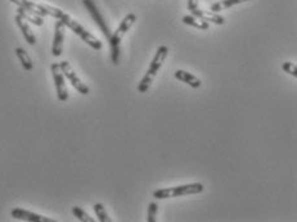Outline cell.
Wrapping results in <instances>:
<instances>
[{
    "mask_svg": "<svg viewBox=\"0 0 297 222\" xmlns=\"http://www.w3.org/2000/svg\"><path fill=\"white\" fill-rule=\"evenodd\" d=\"M136 21V14L135 13H129L126 15L125 18L121 21L120 26L117 27V30L114 32H112L111 37L108 39V42H110V50H111V60L114 64L120 63V53H121V41H122V37L125 36V33L132 28V24Z\"/></svg>",
    "mask_w": 297,
    "mask_h": 222,
    "instance_id": "obj_1",
    "label": "cell"
},
{
    "mask_svg": "<svg viewBox=\"0 0 297 222\" xmlns=\"http://www.w3.org/2000/svg\"><path fill=\"white\" fill-rule=\"evenodd\" d=\"M168 54V48L166 45H161L158 49H157L156 54H154V57H153L152 62H150V68L147 69V72H146L144 77L142 78L140 82H139L138 85L139 93L140 94L147 93L148 89H150V85H152L153 80L156 78L157 73H158V71L161 69L164 62H165Z\"/></svg>",
    "mask_w": 297,
    "mask_h": 222,
    "instance_id": "obj_2",
    "label": "cell"
},
{
    "mask_svg": "<svg viewBox=\"0 0 297 222\" xmlns=\"http://www.w3.org/2000/svg\"><path fill=\"white\" fill-rule=\"evenodd\" d=\"M204 190V186L200 183L186 184L182 186H174V188H166V189H158L153 193V197L156 199H168L183 197L188 194H198Z\"/></svg>",
    "mask_w": 297,
    "mask_h": 222,
    "instance_id": "obj_3",
    "label": "cell"
},
{
    "mask_svg": "<svg viewBox=\"0 0 297 222\" xmlns=\"http://www.w3.org/2000/svg\"><path fill=\"white\" fill-rule=\"evenodd\" d=\"M60 21L64 23V26H66V27H68L70 30L74 31V32H75L78 37H81V39L84 40V42H86L90 48H93L94 50H100V49H102V46H103L102 41H100L99 39H96L94 35H92L89 31L85 30V28L82 27V26H81L78 21L72 19L68 14H66V13H64L62 18H60Z\"/></svg>",
    "mask_w": 297,
    "mask_h": 222,
    "instance_id": "obj_4",
    "label": "cell"
},
{
    "mask_svg": "<svg viewBox=\"0 0 297 222\" xmlns=\"http://www.w3.org/2000/svg\"><path fill=\"white\" fill-rule=\"evenodd\" d=\"M60 69H62L63 76H64V77H66L67 80L71 82L72 86L75 87L78 93L82 94V95H88V94L90 93V89L88 87V85H85L84 82L81 81V78L78 77V73L75 72V69L72 68V66L68 63V62H67V60H63V62H60Z\"/></svg>",
    "mask_w": 297,
    "mask_h": 222,
    "instance_id": "obj_5",
    "label": "cell"
},
{
    "mask_svg": "<svg viewBox=\"0 0 297 222\" xmlns=\"http://www.w3.org/2000/svg\"><path fill=\"white\" fill-rule=\"evenodd\" d=\"M52 75H53L54 84H56V90H57V96L60 102H66L68 99V90H67L64 76L62 73L60 63H52L50 66Z\"/></svg>",
    "mask_w": 297,
    "mask_h": 222,
    "instance_id": "obj_6",
    "label": "cell"
},
{
    "mask_svg": "<svg viewBox=\"0 0 297 222\" xmlns=\"http://www.w3.org/2000/svg\"><path fill=\"white\" fill-rule=\"evenodd\" d=\"M82 4H84L85 8L88 9L89 14L92 15V18H93L94 21H96V23L98 24V27L100 28V31L104 33L106 39H110L112 35V31L111 28H110V26L107 24V22L104 21V18H103V15L100 14V12L98 10V8H96V3H94L93 0H82Z\"/></svg>",
    "mask_w": 297,
    "mask_h": 222,
    "instance_id": "obj_7",
    "label": "cell"
},
{
    "mask_svg": "<svg viewBox=\"0 0 297 222\" xmlns=\"http://www.w3.org/2000/svg\"><path fill=\"white\" fill-rule=\"evenodd\" d=\"M64 32H66V26L60 19H58L56 22V26H54V40L53 46H52V53H53L54 57H60V54H62Z\"/></svg>",
    "mask_w": 297,
    "mask_h": 222,
    "instance_id": "obj_8",
    "label": "cell"
},
{
    "mask_svg": "<svg viewBox=\"0 0 297 222\" xmlns=\"http://www.w3.org/2000/svg\"><path fill=\"white\" fill-rule=\"evenodd\" d=\"M12 217L16 220H22V221L30 222H56L53 219L42 216V215L30 212V211L22 210V208H14L12 211Z\"/></svg>",
    "mask_w": 297,
    "mask_h": 222,
    "instance_id": "obj_9",
    "label": "cell"
},
{
    "mask_svg": "<svg viewBox=\"0 0 297 222\" xmlns=\"http://www.w3.org/2000/svg\"><path fill=\"white\" fill-rule=\"evenodd\" d=\"M14 21L16 23H17V26L20 27V30H21L22 35H24V40H26L30 45H35L36 44V37L35 35H34L32 30H31V27L28 26V23H27L26 19H24L20 14H16L14 17Z\"/></svg>",
    "mask_w": 297,
    "mask_h": 222,
    "instance_id": "obj_10",
    "label": "cell"
},
{
    "mask_svg": "<svg viewBox=\"0 0 297 222\" xmlns=\"http://www.w3.org/2000/svg\"><path fill=\"white\" fill-rule=\"evenodd\" d=\"M175 78L179 80V81L184 82V84L189 85V86L193 87V89H198V87H201L202 85V81L197 76L186 72L184 69H176V71H175Z\"/></svg>",
    "mask_w": 297,
    "mask_h": 222,
    "instance_id": "obj_11",
    "label": "cell"
},
{
    "mask_svg": "<svg viewBox=\"0 0 297 222\" xmlns=\"http://www.w3.org/2000/svg\"><path fill=\"white\" fill-rule=\"evenodd\" d=\"M9 1H12V3L16 4V5L24 8V9L30 10V12H34L36 13V14L42 15V17L46 15L45 4L34 3V1H31V0H9Z\"/></svg>",
    "mask_w": 297,
    "mask_h": 222,
    "instance_id": "obj_12",
    "label": "cell"
},
{
    "mask_svg": "<svg viewBox=\"0 0 297 222\" xmlns=\"http://www.w3.org/2000/svg\"><path fill=\"white\" fill-rule=\"evenodd\" d=\"M192 12L193 15H196V17H198V18L204 19V21L206 22H212V23L215 24H224L225 23V18L224 17H222L220 14H218V13L215 12H206V10H202V9H193L190 10Z\"/></svg>",
    "mask_w": 297,
    "mask_h": 222,
    "instance_id": "obj_13",
    "label": "cell"
},
{
    "mask_svg": "<svg viewBox=\"0 0 297 222\" xmlns=\"http://www.w3.org/2000/svg\"><path fill=\"white\" fill-rule=\"evenodd\" d=\"M17 14L21 15L22 18L26 19L27 22H32V23L36 24V26H42V23H44L42 15L36 14V13L34 12H30V10L21 8V6H18L17 8Z\"/></svg>",
    "mask_w": 297,
    "mask_h": 222,
    "instance_id": "obj_14",
    "label": "cell"
},
{
    "mask_svg": "<svg viewBox=\"0 0 297 222\" xmlns=\"http://www.w3.org/2000/svg\"><path fill=\"white\" fill-rule=\"evenodd\" d=\"M182 22L188 24V26H193V27L196 28H200V30H208V27H210V23H208V22L198 18L196 15H184Z\"/></svg>",
    "mask_w": 297,
    "mask_h": 222,
    "instance_id": "obj_15",
    "label": "cell"
},
{
    "mask_svg": "<svg viewBox=\"0 0 297 222\" xmlns=\"http://www.w3.org/2000/svg\"><path fill=\"white\" fill-rule=\"evenodd\" d=\"M246 1H250V0H222V1H218V3H214L211 5V12H222V10L228 9V8H232L234 5H238V4L246 3Z\"/></svg>",
    "mask_w": 297,
    "mask_h": 222,
    "instance_id": "obj_16",
    "label": "cell"
},
{
    "mask_svg": "<svg viewBox=\"0 0 297 222\" xmlns=\"http://www.w3.org/2000/svg\"><path fill=\"white\" fill-rule=\"evenodd\" d=\"M16 55L18 57L20 62H21L22 67H24L26 71H31L34 68V63L32 59L30 58V55L27 54V51L22 48H17L16 49Z\"/></svg>",
    "mask_w": 297,
    "mask_h": 222,
    "instance_id": "obj_17",
    "label": "cell"
},
{
    "mask_svg": "<svg viewBox=\"0 0 297 222\" xmlns=\"http://www.w3.org/2000/svg\"><path fill=\"white\" fill-rule=\"evenodd\" d=\"M94 212H96V217L100 222H111V217L108 216L107 211H106L104 206L102 203L94 204Z\"/></svg>",
    "mask_w": 297,
    "mask_h": 222,
    "instance_id": "obj_18",
    "label": "cell"
},
{
    "mask_svg": "<svg viewBox=\"0 0 297 222\" xmlns=\"http://www.w3.org/2000/svg\"><path fill=\"white\" fill-rule=\"evenodd\" d=\"M72 213H74V216L78 217V220H80V221L94 222L93 217H90L89 215H88V213L82 210V208L78 207V206H76V207H72Z\"/></svg>",
    "mask_w": 297,
    "mask_h": 222,
    "instance_id": "obj_19",
    "label": "cell"
},
{
    "mask_svg": "<svg viewBox=\"0 0 297 222\" xmlns=\"http://www.w3.org/2000/svg\"><path fill=\"white\" fill-rule=\"evenodd\" d=\"M157 212H158V206H157V203H154V202L150 203V206H148L147 221L148 222H156Z\"/></svg>",
    "mask_w": 297,
    "mask_h": 222,
    "instance_id": "obj_20",
    "label": "cell"
},
{
    "mask_svg": "<svg viewBox=\"0 0 297 222\" xmlns=\"http://www.w3.org/2000/svg\"><path fill=\"white\" fill-rule=\"evenodd\" d=\"M282 69L286 73H290V75H292L294 77L297 76V67L296 63H294V62H284V63L282 64Z\"/></svg>",
    "mask_w": 297,
    "mask_h": 222,
    "instance_id": "obj_21",
    "label": "cell"
},
{
    "mask_svg": "<svg viewBox=\"0 0 297 222\" xmlns=\"http://www.w3.org/2000/svg\"><path fill=\"white\" fill-rule=\"evenodd\" d=\"M188 9L193 10L198 8V0H188Z\"/></svg>",
    "mask_w": 297,
    "mask_h": 222,
    "instance_id": "obj_22",
    "label": "cell"
}]
</instances>
